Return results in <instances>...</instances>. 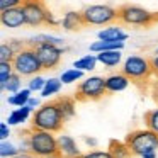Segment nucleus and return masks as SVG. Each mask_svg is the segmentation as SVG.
<instances>
[{
	"mask_svg": "<svg viewBox=\"0 0 158 158\" xmlns=\"http://www.w3.org/2000/svg\"><path fill=\"white\" fill-rule=\"evenodd\" d=\"M107 151L112 155V158H131L133 156V153H131L129 146L126 144V141L110 139L109 146H107Z\"/></svg>",
	"mask_w": 158,
	"mask_h": 158,
	"instance_id": "nucleus-17",
	"label": "nucleus"
},
{
	"mask_svg": "<svg viewBox=\"0 0 158 158\" xmlns=\"http://www.w3.org/2000/svg\"><path fill=\"white\" fill-rule=\"evenodd\" d=\"M12 66H14V72L17 73V75L29 77V78L36 77L43 70L41 63H39V58H38V55H36V49L29 48V46L14 56Z\"/></svg>",
	"mask_w": 158,
	"mask_h": 158,
	"instance_id": "nucleus-7",
	"label": "nucleus"
},
{
	"mask_svg": "<svg viewBox=\"0 0 158 158\" xmlns=\"http://www.w3.org/2000/svg\"><path fill=\"white\" fill-rule=\"evenodd\" d=\"M82 158H112V155L107 150H95V151H89V153L82 155Z\"/></svg>",
	"mask_w": 158,
	"mask_h": 158,
	"instance_id": "nucleus-32",
	"label": "nucleus"
},
{
	"mask_svg": "<svg viewBox=\"0 0 158 158\" xmlns=\"http://www.w3.org/2000/svg\"><path fill=\"white\" fill-rule=\"evenodd\" d=\"M0 22L4 27L9 29H17L26 26V17H24V12H22V5L21 7H15L10 9V10H4L0 14Z\"/></svg>",
	"mask_w": 158,
	"mask_h": 158,
	"instance_id": "nucleus-11",
	"label": "nucleus"
},
{
	"mask_svg": "<svg viewBox=\"0 0 158 158\" xmlns=\"http://www.w3.org/2000/svg\"><path fill=\"white\" fill-rule=\"evenodd\" d=\"M58 155L61 158H82V151L77 146V141L72 136H58Z\"/></svg>",
	"mask_w": 158,
	"mask_h": 158,
	"instance_id": "nucleus-12",
	"label": "nucleus"
},
{
	"mask_svg": "<svg viewBox=\"0 0 158 158\" xmlns=\"http://www.w3.org/2000/svg\"><path fill=\"white\" fill-rule=\"evenodd\" d=\"M123 73L134 83H146L150 77L153 75L150 58H144L139 55H131L123 63Z\"/></svg>",
	"mask_w": 158,
	"mask_h": 158,
	"instance_id": "nucleus-5",
	"label": "nucleus"
},
{
	"mask_svg": "<svg viewBox=\"0 0 158 158\" xmlns=\"http://www.w3.org/2000/svg\"><path fill=\"white\" fill-rule=\"evenodd\" d=\"M14 158H34V156H32L31 153H19L17 156H14Z\"/></svg>",
	"mask_w": 158,
	"mask_h": 158,
	"instance_id": "nucleus-40",
	"label": "nucleus"
},
{
	"mask_svg": "<svg viewBox=\"0 0 158 158\" xmlns=\"http://www.w3.org/2000/svg\"><path fill=\"white\" fill-rule=\"evenodd\" d=\"M95 56H97V61L102 63L104 66H109V68H114L123 61L121 51H106V53H99Z\"/></svg>",
	"mask_w": 158,
	"mask_h": 158,
	"instance_id": "nucleus-20",
	"label": "nucleus"
},
{
	"mask_svg": "<svg viewBox=\"0 0 158 158\" xmlns=\"http://www.w3.org/2000/svg\"><path fill=\"white\" fill-rule=\"evenodd\" d=\"M107 94L106 89V78L102 77H89L83 78L78 83L75 90V99L80 102H89V100H100Z\"/></svg>",
	"mask_w": 158,
	"mask_h": 158,
	"instance_id": "nucleus-8",
	"label": "nucleus"
},
{
	"mask_svg": "<svg viewBox=\"0 0 158 158\" xmlns=\"http://www.w3.org/2000/svg\"><path fill=\"white\" fill-rule=\"evenodd\" d=\"M14 56H15V51L10 48V44L9 43H2V46H0V60L4 63H12Z\"/></svg>",
	"mask_w": 158,
	"mask_h": 158,
	"instance_id": "nucleus-30",
	"label": "nucleus"
},
{
	"mask_svg": "<svg viewBox=\"0 0 158 158\" xmlns=\"http://www.w3.org/2000/svg\"><path fill=\"white\" fill-rule=\"evenodd\" d=\"M48 158H61L60 155H55V156H48Z\"/></svg>",
	"mask_w": 158,
	"mask_h": 158,
	"instance_id": "nucleus-42",
	"label": "nucleus"
},
{
	"mask_svg": "<svg viewBox=\"0 0 158 158\" xmlns=\"http://www.w3.org/2000/svg\"><path fill=\"white\" fill-rule=\"evenodd\" d=\"M21 153L19 151V146H15L10 141H2L0 143V156L2 158H14Z\"/></svg>",
	"mask_w": 158,
	"mask_h": 158,
	"instance_id": "nucleus-26",
	"label": "nucleus"
},
{
	"mask_svg": "<svg viewBox=\"0 0 158 158\" xmlns=\"http://www.w3.org/2000/svg\"><path fill=\"white\" fill-rule=\"evenodd\" d=\"M31 90L29 89H22L21 92H17V94H14V95H9V99H7V102L10 104V106H14V107H26L27 106V102L31 100Z\"/></svg>",
	"mask_w": 158,
	"mask_h": 158,
	"instance_id": "nucleus-22",
	"label": "nucleus"
},
{
	"mask_svg": "<svg viewBox=\"0 0 158 158\" xmlns=\"http://www.w3.org/2000/svg\"><path fill=\"white\" fill-rule=\"evenodd\" d=\"M99 41H114V43H124L127 39V34L117 26H110L102 31H99Z\"/></svg>",
	"mask_w": 158,
	"mask_h": 158,
	"instance_id": "nucleus-15",
	"label": "nucleus"
},
{
	"mask_svg": "<svg viewBox=\"0 0 158 158\" xmlns=\"http://www.w3.org/2000/svg\"><path fill=\"white\" fill-rule=\"evenodd\" d=\"M55 102H56V106H58V109H60V112H61V116H63V119H65V121H70L73 116H75V110H77L75 99L63 95V97L55 99Z\"/></svg>",
	"mask_w": 158,
	"mask_h": 158,
	"instance_id": "nucleus-16",
	"label": "nucleus"
},
{
	"mask_svg": "<svg viewBox=\"0 0 158 158\" xmlns=\"http://www.w3.org/2000/svg\"><path fill=\"white\" fill-rule=\"evenodd\" d=\"M14 73H15V72H14V66H12V63L0 61V89H2V90L5 89L9 78H10Z\"/></svg>",
	"mask_w": 158,
	"mask_h": 158,
	"instance_id": "nucleus-25",
	"label": "nucleus"
},
{
	"mask_svg": "<svg viewBox=\"0 0 158 158\" xmlns=\"http://www.w3.org/2000/svg\"><path fill=\"white\" fill-rule=\"evenodd\" d=\"M83 141L87 143V146H92V148H95V146H97V139H95V138H89V136H85V138H83Z\"/></svg>",
	"mask_w": 158,
	"mask_h": 158,
	"instance_id": "nucleus-38",
	"label": "nucleus"
},
{
	"mask_svg": "<svg viewBox=\"0 0 158 158\" xmlns=\"http://www.w3.org/2000/svg\"><path fill=\"white\" fill-rule=\"evenodd\" d=\"M44 85H46V80L43 78V77L36 75V77H32V78H29V87L27 89L31 90V92H43Z\"/></svg>",
	"mask_w": 158,
	"mask_h": 158,
	"instance_id": "nucleus-31",
	"label": "nucleus"
},
{
	"mask_svg": "<svg viewBox=\"0 0 158 158\" xmlns=\"http://www.w3.org/2000/svg\"><path fill=\"white\" fill-rule=\"evenodd\" d=\"M61 26L65 31H78V29H82L85 26L82 12H75V10L66 12L61 19Z\"/></svg>",
	"mask_w": 158,
	"mask_h": 158,
	"instance_id": "nucleus-14",
	"label": "nucleus"
},
{
	"mask_svg": "<svg viewBox=\"0 0 158 158\" xmlns=\"http://www.w3.org/2000/svg\"><path fill=\"white\" fill-rule=\"evenodd\" d=\"M85 26H112L114 22H119V14L117 9L107 4H97L89 5L82 10Z\"/></svg>",
	"mask_w": 158,
	"mask_h": 158,
	"instance_id": "nucleus-6",
	"label": "nucleus"
},
{
	"mask_svg": "<svg viewBox=\"0 0 158 158\" xmlns=\"http://www.w3.org/2000/svg\"><path fill=\"white\" fill-rule=\"evenodd\" d=\"M144 126L150 131L158 134V107L156 109H151L144 114Z\"/></svg>",
	"mask_w": 158,
	"mask_h": 158,
	"instance_id": "nucleus-27",
	"label": "nucleus"
},
{
	"mask_svg": "<svg viewBox=\"0 0 158 158\" xmlns=\"http://www.w3.org/2000/svg\"><path fill=\"white\" fill-rule=\"evenodd\" d=\"M22 12L26 17V24L31 27H39L46 24L49 9L39 0H24L22 2Z\"/></svg>",
	"mask_w": 158,
	"mask_h": 158,
	"instance_id": "nucleus-9",
	"label": "nucleus"
},
{
	"mask_svg": "<svg viewBox=\"0 0 158 158\" xmlns=\"http://www.w3.org/2000/svg\"><path fill=\"white\" fill-rule=\"evenodd\" d=\"M9 136H10V127H9L7 123H2V124H0V139L7 141Z\"/></svg>",
	"mask_w": 158,
	"mask_h": 158,
	"instance_id": "nucleus-34",
	"label": "nucleus"
},
{
	"mask_svg": "<svg viewBox=\"0 0 158 158\" xmlns=\"http://www.w3.org/2000/svg\"><path fill=\"white\" fill-rule=\"evenodd\" d=\"M34 114V110L31 109V107H19V109H14L10 114H9L7 117V124L9 126H17V124H22L26 123V121L29 119V117Z\"/></svg>",
	"mask_w": 158,
	"mask_h": 158,
	"instance_id": "nucleus-18",
	"label": "nucleus"
},
{
	"mask_svg": "<svg viewBox=\"0 0 158 158\" xmlns=\"http://www.w3.org/2000/svg\"><path fill=\"white\" fill-rule=\"evenodd\" d=\"M21 85H22V77L21 75H17V73H14V75L9 78V82H7V85H5V89L4 90H7L9 94H17V92H21Z\"/></svg>",
	"mask_w": 158,
	"mask_h": 158,
	"instance_id": "nucleus-29",
	"label": "nucleus"
},
{
	"mask_svg": "<svg viewBox=\"0 0 158 158\" xmlns=\"http://www.w3.org/2000/svg\"><path fill=\"white\" fill-rule=\"evenodd\" d=\"M124 48V43H114V41H95L90 44L92 53H106V51H121Z\"/></svg>",
	"mask_w": 158,
	"mask_h": 158,
	"instance_id": "nucleus-21",
	"label": "nucleus"
},
{
	"mask_svg": "<svg viewBox=\"0 0 158 158\" xmlns=\"http://www.w3.org/2000/svg\"><path fill=\"white\" fill-rule=\"evenodd\" d=\"M82 77H83V72H80L77 68H70V70H65L61 73L60 80H61V83H73V82L82 80Z\"/></svg>",
	"mask_w": 158,
	"mask_h": 158,
	"instance_id": "nucleus-28",
	"label": "nucleus"
},
{
	"mask_svg": "<svg viewBox=\"0 0 158 158\" xmlns=\"http://www.w3.org/2000/svg\"><path fill=\"white\" fill-rule=\"evenodd\" d=\"M61 80L60 78H49V80H46V85H44V89H43V92H41V97H51V95H55V94H58L60 90H61Z\"/></svg>",
	"mask_w": 158,
	"mask_h": 158,
	"instance_id": "nucleus-24",
	"label": "nucleus"
},
{
	"mask_svg": "<svg viewBox=\"0 0 158 158\" xmlns=\"http://www.w3.org/2000/svg\"><path fill=\"white\" fill-rule=\"evenodd\" d=\"M150 61H151V70H153V75L158 78V56H151Z\"/></svg>",
	"mask_w": 158,
	"mask_h": 158,
	"instance_id": "nucleus-36",
	"label": "nucleus"
},
{
	"mask_svg": "<svg viewBox=\"0 0 158 158\" xmlns=\"http://www.w3.org/2000/svg\"><path fill=\"white\" fill-rule=\"evenodd\" d=\"M119 22L124 26H136V27H150L155 22H158V14L146 10L141 5L126 4L117 9Z\"/></svg>",
	"mask_w": 158,
	"mask_h": 158,
	"instance_id": "nucleus-3",
	"label": "nucleus"
},
{
	"mask_svg": "<svg viewBox=\"0 0 158 158\" xmlns=\"http://www.w3.org/2000/svg\"><path fill=\"white\" fill-rule=\"evenodd\" d=\"M36 55L39 58L43 70H53L60 65L61 61V55L65 49L61 46H55V44H39L36 46Z\"/></svg>",
	"mask_w": 158,
	"mask_h": 158,
	"instance_id": "nucleus-10",
	"label": "nucleus"
},
{
	"mask_svg": "<svg viewBox=\"0 0 158 158\" xmlns=\"http://www.w3.org/2000/svg\"><path fill=\"white\" fill-rule=\"evenodd\" d=\"M63 119L61 112H60L58 106H56L55 100L51 102H46L32 114V123L31 127L32 129H39V131H48V133H60L63 127Z\"/></svg>",
	"mask_w": 158,
	"mask_h": 158,
	"instance_id": "nucleus-1",
	"label": "nucleus"
},
{
	"mask_svg": "<svg viewBox=\"0 0 158 158\" xmlns=\"http://www.w3.org/2000/svg\"><path fill=\"white\" fill-rule=\"evenodd\" d=\"M46 26H58V21L55 19V15H53V12H51V10H49L48 19H46Z\"/></svg>",
	"mask_w": 158,
	"mask_h": 158,
	"instance_id": "nucleus-37",
	"label": "nucleus"
},
{
	"mask_svg": "<svg viewBox=\"0 0 158 158\" xmlns=\"http://www.w3.org/2000/svg\"><path fill=\"white\" fill-rule=\"evenodd\" d=\"M27 107H31V109L36 112V110L41 107V104H39V99H36V97H31V100L27 102Z\"/></svg>",
	"mask_w": 158,
	"mask_h": 158,
	"instance_id": "nucleus-35",
	"label": "nucleus"
},
{
	"mask_svg": "<svg viewBox=\"0 0 158 158\" xmlns=\"http://www.w3.org/2000/svg\"><path fill=\"white\" fill-rule=\"evenodd\" d=\"M126 144L129 146V150L133 155L143 156L144 153L158 150V134L153 133V131H150L148 127L131 131L126 136Z\"/></svg>",
	"mask_w": 158,
	"mask_h": 158,
	"instance_id": "nucleus-4",
	"label": "nucleus"
},
{
	"mask_svg": "<svg viewBox=\"0 0 158 158\" xmlns=\"http://www.w3.org/2000/svg\"><path fill=\"white\" fill-rule=\"evenodd\" d=\"M139 158H156V151H150V153H144L143 156Z\"/></svg>",
	"mask_w": 158,
	"mask_h": 158,
	"instance_id": "nucleus-39",
	"label": "nucleus"
},
{
	"mask_svg": "<svg viewBox=\"0 0 158 158\" xmlns=\"http://www.w3.org/2000/svg\"><path fill=\"white\" fill-rule=\"evenodd\" d=\"M21 5H22L21 0H0V9H2V12L10 10V9H15V7H21Z\"/></svg>",
	"mask_w": 158,
	"mask_h": 158,
	"instance_id": "nucleus-33",
	"label": "nucleus"
},
{
	"mask_svg": "<svg viewBox=\"0 0 158 158\" xmlns=\"http://www.w3.org/2000/svg\"><path fill=\"white\" fill-rule=\"evenodd\" d=\"M27 139H29V153L34 158H48L58 155V138L53 133L31 127L27 131Z\"/></svg>",
	"mask_w": 158,
	"mask_h": 158,
	"instance_id": "nucleus-2",
	"label": "nucleus"
},
{
	"mask_svg": "<svg viewBox=\"0 0 158 158\" xmlns=\"http://www.w3.org/2000/svg\"><path fill=\"white\" fill-rule=\"evenodd\" d=\"M131 80L124 75L123 72L121 73H112L106 78V89H107V94H116V92H123L129 87Z\"/></svg>",
	"mask_w": 158,
	"mask_h": 158,
	"instance_id": "nucleus-13",
	"label": "nucleus"
},
{
	"mask_svg": "<svg viewBox=\"0 0 158 158\" xmlns=\"http://www.w3.org/2000/svg\"><path fill=\"white\" fill-rule=\"evenodd\" d=\"M153 99L158 102V85H155V87H153Z\"/></svg>",
	"mask_w": 158,
	"mask_h": 158,
	"instance_id": "nucleus-41",
	"label": "nucleus"
},
{
	"mask_svg": "<svg viewBox=\"0 0 158 158\" xmlns=\"http://www.w3.org/2000/svg\"><path fill=\"white\" fill-rule=\"evenodd\" d=\"M97 56L95 55H85L82 56V58L75 60V63H73V68L80 70V72H92L94 68H95L97 65Z\"/></svg>",
	"mask_w": 158,
	"mask_h": 158,
	"instance_id": "nucleus-23",
	"label": "nucleus"
},
{
	"mask_svg": "<svg viewBox=\"0 0 158 158\" xmlns=\"http://www.w3.org/2000/svg\"><path fill=\"white\" fill-rule=\"evenodd\" d=\"M26 44L29 48H36L39 44H55V46H61L63 44V39L61 38H56V36H51V34H38L34 38H29L26 41Z\"/></svg>",
	"mask_w": 158,
	"mask_h": 158,
	"instance_id": "nucleus-19",
	"label": "nucleus"
}]
</instances>
